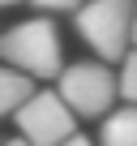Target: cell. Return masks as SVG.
Here are the masks:
<instances>
[{
  "instance_id": "4",
  "label": "cell",
  "mask_w": 137,
  "mask_h": 146,
  "mask_svg": "<svg viewBox=\"0 0 137 146\" xmlns=\"http://www.w3.org/2000/svg\"><path fill=\"white\" fill-rule=\"evenodd\" d=\"M13 120H17V133H22L26 142H34V146H56V142H64L68 133H73L77 112L64 103L60 90H34V95L13 112Z\"/></svg>"
},
{
  "instance_id": "7",
  "label": "cell",
  "mask_w": 137,
  "mask_h": 146,
  "mask_svg": "<svg viewBox=\"0 0 137 146\" xmlns=\"http://www.w3.org/2000/svg\"><path fill=\"white\" fill-rule=\"evenodd\" d=\"M120 95L128 103H137V47H128L124 56V69H120Z\"/></svg>"
},
{
  "instance_id": "9",
  "label": "cell",
  "mask_w": 137,
  "mask_h": 146,
  "mask_svg": "<svg viewBox=\"0 0 137 146\" xmlns=\"http://www.w3.org/2000/svg\"><path fill=\"white\" fill-rule=\"evenodd\" d=\"M56 146H94V142H90V137H77V133H68V137L56 142Z\"/></svg>"
},
{
  "instance_id": "2",
  "label": "cell",
  "mask_w": 137,
  "mask_h": 146,
  "mask_svg": "<svg viewBox=\"0 0 137 146\" xmlns=\"http://www.w3.org/2000/svg\"><path fill=\"white\" fill-rule=\"evenodd\" d=\"M0 60L30 73V78H60V30L51 17H30L17 22L13 30L0 35Z\"/></svg>"
},
{
  "instance_id": "11",
  "label": "cell",
  "mask_w": 137,
  "mask_h": 146,
  "mask_svg": "<svg viewBox=\"0 0 137 146\" xmlns=\"http://www.w3.org/2000/svg\"><path fill=\"white\" fill-rule=\"evenodd\" d=\"M133 47H137V9H133Z\"/></svg>"
},
{
  "instance_id": "1",
  "label": "cell",
  "mask_w": 137,
  "mask_h": 146,
  "mask_svg": "<svg viewBox=\"0 0 137 146\" xmlns=\"http://www.w3.org/2000/svg\"><path fill=\"white\" fill-rule=\"evenodd\" d=\"M133 9L137 0H86L73 9V26L99 60H124L133 47Z\"/></svg>"
},
{
  "instance_id": "3",
  "label": "cell",
  "mask_w": 137,
  "mask_h": 146,
  "mask_svg": "<svg viewBox=\"0 0 137 146\" xmlns=\"http://www.w3.org/2000/svg\"><path fill=\"white\" fill-rule=\"evenodd\" d=\"M64 103L73 108L82 120H99L111 112L116 95H120V78L107 69V60H82V64H64L56 78Z\"/></svg>"
},
{
  "instance_id": "12",
  "label": "cell",
  "mask_w": 137,
  "mask_h": 146,
  "mask_svg": "<svg viewBox=\"0 0 137 146\" xmlns=\"http://www.w3.org/2000/svg\"><path fill=\"white\" fill-rule=\"evenodd\" d=\"M5 5H17V0H0V9H5Z\"/></svg>"
},
{
  "instance_id": "8",
  "label": "cell",
  "mask_w": 137,
  "mask_h": 146,
  "mask_svg": "<svg viewBox=\"0 0 137 146\" xmlns=\"http://www.w3.org/2000/svg\"><path fill=\"white\" fill-rule=\"evenodd\" d=\"M26 5H34L39 13H73L77 0H26Z\"/></svg>"
},
{
  "instance_id": "6",
  "label": "cell",
  "mask_w": 137,
  "mask_h": 146,
  "mask_svg": "<svg viewBox=\"0 0 137 146\" xmlns=\"http://www.w3.org/2000/svg\"><path fill=\"white\" fill-rule=\"evenodd\" d=\"M30 95H34L30 73H22V69H5V64H0V116H13Z\"/></svg>"
},
{
  "instance_id": "5",
  "label": "cell",
  "mask_w": 137,
  "mask_h": 146,
  "mask_svg": "<svg viewBox=\"0 0 137 146\" xmlns=\"http://www.w3.org/2000/svg\"><path fill=\"white\" fill-rule=\"evenodd\" d=\"M99 146H137V103H128V108L103 116Z\"/></svg>"
},
{
  "instance_id": "10",
  "label": "cell",
  "mask_w": 137,
  "mask_h": 146,
  "mask_svg": "<svg viewBox=\"0 0 137 146\" xmlns=\"http://www.w3.org/2000/svg\"><path fill=\"white\" fill-rule=\"evenodd\" d=\"M5 146H34V142H26V137H13V142H5Z\"/></svg>"
}]
</instances>
